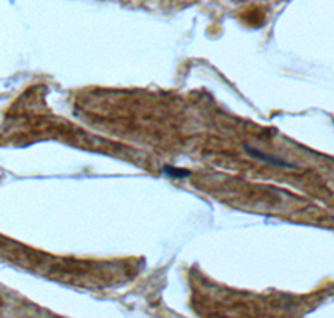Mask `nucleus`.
Masks as SVG:
<instances>
[{
	"label": "nucleus",
	"mask_w": 334,
	"mask_h": 318,
	"mask_svg": "<svg viewBox=\"0 0 334 318\" xmlns=\"http://www.w3.org/2000/svg\"><path fill=\"white\" fill-rule=\"evenodd\" d=\"M164 175L171 176V178H187L189 176V171L187 169H175V167H171V166H166L162 169Z\"/></svg>",
	"instance_id": "1"
}]
</instances>
